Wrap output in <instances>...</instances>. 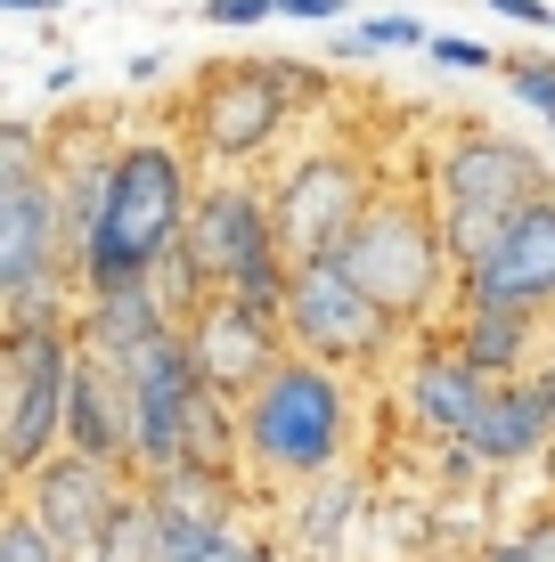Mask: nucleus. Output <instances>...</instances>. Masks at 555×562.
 Wrapping results in <instances>:
<instances>
[{
  "label": "nucleus",
  "instance_id": "11",
  "mask_svg": "<svg viewBox=\"0 0 555 562\" xmlns=\"http://www.w3.org/2000/svg\"><path fill=\"white\" fill-rule=\"evenodd\" d=\"M16 506L42 521L74 562H99V547L114 538V521H123V506H131V490H123V464L57 449L49 464H33V473L16 481Z\"/></svg>",
  "mask_w": 555,
  "mask_h": 562
},
{
  "label": "nucleus",
  "instance_id": "17",
  "mask_svg": "<svg viewBox=\"0 0 555 562\" xmlns=\"http://www.w3.org/2000/svg\"><path fill=\"white\" fill-rule=\"evenodd\" d=\"M442 335L466 351L474 367H482L490 383H514V375H540V351H547V318L540 310H507V302H466L457 294V310L442 318Z\"/></svg>",
  "mask_w": 555,
  "mask_h": 562
},
{
  "label": "nucleus",
  "instance_id": "30",
  "mask_svg": "<svg viewBox=\"0 0 555 562\" xmlns=\"http://www.w3.org/2000/svg\"><path fill=\"white\" fill-rule=\"evenodd\" d=\"M514 538H523V554H531V562H555V506H540Z\"/></svg>",
  "mask_w": 555,
  "mask_h": 562
},
{
  "label": "nucleus",
  "instance_id": "21",
  "mask_svg": "<svg viewBox=\"0 0 555 562\" xmlns=\"http://www.w3.org/2000/svg\"><path fill=\"white\" fill-rule=\"evenodd\" d=\"M352 514H359V481L335 464V473L302 481V506H295V530H286V547H302V554L328 562V554L343 547V530H352Z\"/></svg>",
  "mask_w": 555,
  "mask_h": 562
},
{
  "label": "nucleus",
  "instance_id": "19",
  "mask_svg": "<svg viewBox=\"0 0 555 562\" xmlns=\"http://www.w3.org/2000/svg\"><path fill=\"white\" fill-rule=\"evenodd\" d=\"M466 449L482 457V464H547V449H555V400H547V375H514V383H499L490 392V408H482V424L466 432Z\"/></svg>",
  "mask_w": 555,
  "mask_h": 562
},
{
  "label": "nucleus",
  "instance_id": "26",
  "mask_svg": "<svg viewBox=\"0 0 555 562\" xmlns=\"http://www.w3.org/2000/svg\"><path fill=\"white\" fill-rule=\"evenodd\" d=\"M0 562H74V554L57 547L25 506H9V521H0Z\"/></svg>",
  "mask_w": 555,
  "mask_h": 562
},
{
  "label": "nucleus",
  "instance_id": "15",
  "mask_svg": "<svg viewBox=\"0 0 555 562\" xmlns=\"http://www.w3.org/2000/svg\"><path fill=\"white\" fill-rule=\"evenodd\" d=\"M490 392L499 383L482 375L457 342L442 335V326H425V335L409 342V359H400V416L417 424L425 440H466L474 424H482V408H490Z\"/></svg>",
  "mask_w": 555,
  "mask_h": 562
},
{
  "label": "nucleus",
  "instance_id": "29",
  "mask_svg": "<svg viewBox=\"0 0 555 562\" xmlns=\"http://www.w3.org/2000/svg\"><path fill=\"white\" fill-rule=\"evenodd\" d=\"M286 25H352V0H278Z\"/></svg>",
  "mask_w": 555,
  "mask_h": 562
},
{
  "label": "nucleus",
  "instance_id": "22",
  "mask_svg": "<svg viewBox=\"0 0 555 562\" xmlns=\"http://www.w3.org/2000/svg\"><path fill=\"white\" fill-rule=\"evenodd\" d=\"M433 42V25L425 16H417V0H392V9H368V16H352V25H343V57H400V49H425Z\"/></svg>",
  "mask_w": 555,
  "mask_h": 562
},
{
  "label": "nucleus",
  "instance_id": "3",
  "mask_svg": "<svg viewBox=\"0 0 555 562\" xmlns=\"http://www.w3.org/2000/svg\"><path fill=\"white\" fill-rule=\"evenodd\" d=\"M237 432H245V473H270L278 490H302V481L335 473V464L352 457V432H359L352 375L328 367V359L286 351L270 375L237 400Z\"/></svg>",
  "mask_w": 555,
  "mask_h": 562
},
{
  "label": "nucleus",
  "instance_id": "35",
  "mask_svg": "<svg viewBox=\"0 0 555 562\" xmlns=\"http://www.w3.org/2000/svg\"><path fill=\"white\" fill-rule=\"evenodd\" d=\"M547 139H555V114H547Z\"/></svg>",
  "mask_w": 555,
  "mask_h": 562
},
{
  "label": "nucleus",
  "instance_id": "4",
  "mask_svg": "<svg viewBox=\"0 0 555 562\" xmlns=\"http://www.w3.org/2000/svg\"><path fill=\"white\" fill-rule=\"evenodd\" d=\"M343 269H352L359 285H368L376 302L392 310L409 335H425V326L449 318V294H457V254L442 237V212H433V196H409V188H385V196L368 204V221L343 237Z\"/></svg>",
  "mask_w": 555,
  "mask_h": 562
},
{
  "label": "nucleus",
  "instance_id": "9",
  "mask_svg": "<svg viewBox=\"0 0 555 562\" xmlns=\"http://www.w3.org/2000/svg\"><path fill=\"white\" fill-rule=\"evenodd\" d=\"M278 318H286V342H295L302 359H328L343 375H352V367H385L392 351L417 342L343 261H295V285H286Z\"/></svg>",
  "mask_w": 555,
  "mask_h": 562
},
{
  "label": "nucleus",
  "instance_id": "13",
  "mask_svg": "<svg viewBox=\"0 0 555 562\" xmlns=\"http://www.w3.org/2000/svg\"><path fill=\"white\" fill-rule=\"evenodd\" d=\"M180 335H188V351H197L204 383H213V392H229V400H245V392H254V383L286 359V351H295V342H286V318H278V310L237 302L229 285H213V294L188 310Z\"/></svg>",
  "mask_w": 555,
  "mask_h": 562
},
{
  "label": "nucleus",
  "instance_id": "28",
  "mask_svg": "<svg viewBox=\"0 0 555 562\" xmlns=\"http://www.w3.org/2000/svg\"><path fill=\"white\" fill-rule=\"evenodd\" d=\"M270 16H278V0H197V25H213V33H254Z\"/></svg>",
  "mask_w": 555,
  "mask_h": 562
},
{
  "label": "nucleus",
  "instance_id": "18",
  "mask_svg": "<svg viewBox=\"0 0 555 562\" xmlns=\"http://www.w3.org/2000/svg\"><path fill=\"white\" fill-rule=\"evenodd\" d=\"M74 326H82V351L140 359L147 342H164L171 326H180V310L164 302L156 278H123V285H90L82 310H74Z\"/></svg>",
  "mask_w": 555,
  "mask_h": 562
},
{
  "label": "nucleus",
  "instance_id": "2",
  "mask_svg": "<svg viewBox=\"0 0 555 562\" xmlns=\"http://www.w3.org/2000/svg\"><path fill=\"white\" fill-rule=\"evenodd\" d=\"M197 188H204L197 155L180 139H114L107 204H99V228H90V254H82V294L147 278L164 254H180L188 221H197Z\"/></svg>",
  "mask_w": 555,
  "mask_h": 562
},
{
  "label": "nucleus",
  "instance_id": "6",
  "mask_svg": "<svg viewBox=\"0 0 555 562\" xmlns=\"http://www.w3.org/2000/svg\"><path fill=\"white\" fill-rule=\"evenodd\" d=\"M319 74L286 66V57H237V66H213L188 99V139H197L204 171H254L262 155H278L295 106L311 99Z\"/></svg>",
  "mask_w": 555,
  "mask_h": 562
},
{
  "label": "nucleus",
  "instance_id": "1",
  "mask_svg": "<svg viewBox=\"0 0 555 562\" xmlns=\"http://www.w3.org/2000/svg\"><path fill=\"white\" fill-rule=\"evenodd\" d=\"M0 302H9L16 326L82 310V269H74V245H66L57 164L42 155V131L25 114L0 123Z\"/></svg>",
  "mask_w": 555,
  "mask_h": 562
},
{
  "label": "nucleus",
  "instance_id": "32",
  "mask_svg": "<svg viewBox=\"0 0 555 562\" xmlns=\"http://www.w3.org/2000/svg\"><path fill=\"white\" fill-rule=\"evenodd\" d=\"M474 562H531V554H523V538H490V547L474 554Z\"/></svg>",
  "mask_w": 555,
  "mask_h": 562
},
{
  "label": "nucleus",
  "instance_id": "5",
  "mask_svg": "<svg viewBox=\"0 0 555 562\" xmlns=\"http://www.w3.org/2000/svg\"><path fill=\"white\" fill-rule=\"evenodd\" d=\"M547 188L555 180H547L540 147L507 139V131H457V139L433 147L425 196H433V212H442V237L457 254V278H466V261L482 254V245L499 237L531 196H547Z\"/></svg>",
  "mask_w": 555,
  "mask_h": 562
},
{
  "label": "nucleus",
  "instance_id": "33",
  "mask_svg": "<svg viewBox=\"0 0 555 562\" xmlns=\"http://www.w3.org/2000/svg\"><path fill=\"white\" fill-rule=\"evenodd\" d=\"M9 16H49V9H66V0H0Z\"/></svg>",
  "mask_w": 555,
  "mask_h": 562
},
{
  "label": "nucleus",
  "instance_id": "31",
  "mask_svg": "<svg viewBox=\"0 0 555 562\" xmlns=\"http://www.w3.org/2000/svg\"><path fill=\"white\" fill-rule=\"evenodd\" d=\"M156 74H164V57H156V49H140V57H123V82H156Z\"/></svg>",
  "mask_w": 555,
  "mask_h": 562
},
{
  "label": "nucleus",
  "instance_id": "14",
  "mask_svg": "<svg viewBox=\"0 0 555 562\" xmlns=\"http://www.w3.org/2000/svg\"><path fill=\"white\" fill-rule=\"evenodd\" d=\"M457 294H466V302H507V310H540V318H547V310H555V188L531 196L499 237L466 261Z\"/></svg>",
  "mask_w": 555,
  "mask_h": 562
},
{
  "label": "nucleus",
  "instance_id": "27",
  "mask_svg": "<svg viewBox=\"0 0 555 562\" xmlns=\"http://www.w3.org/2000/svg\"><path fill=\"white\" fill-rule=\"evenodd\" d=\"M425 57H433L442 74H499V49H490V42H474V33H433Z\"/></svg>",
  "mask_w": 555,
  "mask_h": 562
},
{
  "label": "nucleus",
  "instance_id": "34",
  "mask_svg": "<svg viewBox=\"0 0 555 562\" xmlns=\"http://www.w3.org/2000/svg\"><path fill=\"white\" fill-rule=\"evenodd\" d=\"M540 375H547V400H555V359H547V367H540Z\"/></svg>",
  "mask_w": 555,
  "mask_h": 562
},
{
  "label": "nucleus",
  "instance_id": "23",
  "mask_svg": "<svg viewBox=\"0 0 555 562\" xmlns=\"http://www.w3.org/2000/svg\"><path fill=\"white\" fill-rule=\"evenodd\" d=\"M164 562H278L262 538H245L237 521L221 530H188V521H164Z\"/></svg>",
  "mask_w": 555,
  "mask_h": 562
},
{
  "label": "nucleus",
  "instance_id": "20",
  "mask_svg": "<svg viewBox=\"0 0 555 562\" xmlns=\"http://www.w3.org/2000/svg\"><path fill=\"white\" fill-rule=\"evenodd\" d=\"M147 506L164 521H188V530H221V521H237V473H213V464H171V473H140Z\"/></svg>",
  "mask_w": 555,
  "mask_h": 562
},
{
  "label": "nucleus",
  "instance_id": "12",
  "mask_svg": "<svg viewBox=\"0 0 555 562\" xmlns=\"http://www.w3.org/2000/svg\"><path fill=\"white\" fill-rule=\"evenodd\" d=\"M131 392H140V424H131V464L140 473H171L188 464V440H197V408H204V367L188 351V335L171 326L164 342H147L140 367H131Z\"/></svg>",
  "mask_w": 555,
  "mask_h": 562
},
{
  "label": "nucleus",
  "instance_id": "24",
  "mask_svg": "<svg viewBox=\"0 0 555 562\" xmlns=\"http://www.w3.org/2000/svg\"><path fill=\"white\" fill-rule=\"evenodd\" d=\"M99 562H164V514L147 506V490H131V506L114 521V538L99 547Z\"/></svg>",
  "mask_w": 555,
  "mask_h": 562
},
{
  "label": "nucleus",
  "instance_id": "10",
  "mask_svg": "<svg viewBox=\"0 0 555 562\" xmlns=\"http://www.w3.org/2000/svg\"><path fill=\"white\" fill-rule=\"evenodd\" d=\"M385 196L376 164L343 139H319L302 155H286V171L270 180V204H278V237L295 261H335L343 237L368 221V204Z\"/></svg>",
  "mask_w": 555,
  "mask_h": 562
},
{
  "label": "nucleus",
  "instance_id": "8",
  "mask_svg": "<svg viewBox=\"0 0 555 562\" xmlns=\"http://www.w3.org/2000/svg\"><path fill=\"white\" fill-rule=\"evenodd\" d=\"M74 359H82V326L42 318L0 335V464L9 481H25L33 464L66 449V400H74Z\"/></svg>",
  "mask_w": 555,
  "mask_h": 562
},
{
  "label": "nucleus",
  "instance_id": "7",
  "mask_svg": "<svg viewBox=\"0 0 555 562\" xmlns=\"http://www.w3.org/2000/svg\"><path fill=\"white\" fill-rule=\"evenodd\" d=\"M188 254L204 261V278L229 285L254 310H286L295 285V254L278 237V204L254 171H213L197 188V221H188Z\"/></svg>",
  "mask_w": 555,
  "mask_h": 562
},
{
  "label": "nucleus",
  "instance_id": "16",
  "mask_svg": "<svg viewBox=\"0 0 555 562\" xmlns=\"http://www.w3.org/2000/svg\"><path fill=\"white\" fill-rule=\"evenodd\" d=\"M131 367L140 359H107V351H82L74 359V400H66V449L99 457V464H131V424H140V392H131Z\"/></svg>",
  "mask_w": 555,
  "mask_h": 562
},
{
  "label": "nucleus",
  "instance_id": "25",
  "mask_svg": "<svg viewBox=\"0 0 555 562\" xmlns=\"http://www.w3.org/2000/svg\"><path fill=\"white\" fill-rule=\"evenodd\" d=\"M499 82H507L514 106L555 114V57H547V49H507V57H499Z\"/></svg>",
  "mask_w": 555,
  "mask_h": 562
}]
</instances>
